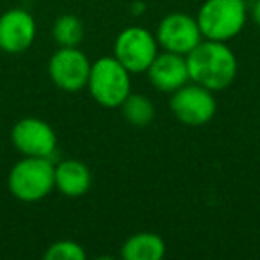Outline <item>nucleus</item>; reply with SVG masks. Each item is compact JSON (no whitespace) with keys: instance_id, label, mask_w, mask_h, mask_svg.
<instances>
[{"instance_id":"1","label":"nucleus","mask_w":260,"mask_h":260,"mask_svg":"<svg viewBox=\"0 0 260 260\" xmlns=\"http://www.w3.org/2000/svg\"><path fill=\"white\" fill-rule=\"evenodd\" d=\"M185 59L189 79L210 91L226 89L237 75V57L224 41H200Z\"/></svg>"},{"instance_id":"2","label":"nucleus","mask_w":260,"mask_h":260,"mask_svg":"<svg viewBox=\"0 0 260 260\" xmlns=\"http://www.w3.org/2000/svg\"><path fill=\"white\" fill-rule=\"evenodd\" d=\"M8 185L20 202H40L55 189L54 162L47 157H23L9 171Z\"/></svg>"},{"instance_id":"3","label":"nucleus","mask_w":260,"mask_h":260,"mask_svg":"<svg viewBox=\"0 0 260 260\" xmlns=\"http://www.w3.org/2000/svg\"><path fill=\"white\" fill-rule=\"evenodd\" d=\"M130 72L112 55L100 57L91 64L87 89L98 105L105 109H116L125 102L132 91Z\"/></svg>"},{"instance_id":"4","label":"nucleus","mask_w":260,"mask_h":260,"mask_svg":"<svg viewBox=\"0 0 260 260\" xmlns=\"http://www.w3.org/2000/svg\"><path fill=\"white\" fill-rule=\"evenodd\" d=\"M196 22L205 40L228 41L246 25L244 0H205Z\"/></svg>"},{"instance_id":"5","label":"nucleus","mask_w":260,"mask_h":260,"mask_svg":"<svg viewBox=\"0 0 260 260\" xmlns=\"http://www.w3.org/2000/svg\"><path fill=\"white\" fill-rule=\"evenodd\" d=\"M157 54H159L157 38L145 27H126L114 41V57L130 73L146 72Z\"/></svg>"},{"instance_id":"6","label":"nucleus","mask_w":260,"mask_h":260,"mask_svg":"<svg viewBox=\"0 0 260 260\" xmlns=\"http://www.w3.org/2000/svg\"><path fill=\"white\" fill-rule=\"evenodd\" d=\"M170 109L175 118L184 125L200 126L212 121L217 111V104L214 98V91L192 82L184 84L175 93H171Z\"/></svg>"},{"instance_id":"7","label":"nucleus","mask_w":260,"mask_h":260,"mask_svg":"<svg viewBox=\"0 0 260 260\" xmlns=\"http://www.w3.org/2000/svg\"><path fill=\"white\" fill-rule=\"evenodd\" d=\"M91 62L77 47H61L48 61V75L59 89L66 93L87 87Z\"/></svg>"},{"instance_id":"8","label":"nucleus","mask_w":260,"mask_h":260,"mask_svg":"<svg viewBox=\"0 0 260 260\" xmlns=\"http://www.w3.org/2000/svg\"><path fill=\"white\" fill-rule=\"evenodd\" d=\"M11 143L25 157H47L55 153L57 136L47 121L40 118H22L11 130Z\"/></svg>"},{"instance_id":"9","label":"nucleus","mask_w":260,"mask_h":260,"mask_svg":"<svg viewBox=\"0 0 260 260\" xmlns=\"http://www.w3.org/2000/svg\"><path fill=\"white\" fill-rule=\"evenodd\" d=\"M155 38L164 50L187 55L203 36L196 18L185 13H170L160 20Z\"/></svg>"},{"instance_id":"10","label":"nucleus","mask_w":260,"mask_h":260,"mask_svg":"<svg viewBox=\"0 0 260 260\" xmlns=\"http://www.w3.org/2000/svg\"><path fill=\"white\" fill-rule=\"evenodd\" d=\"M36 40V22L25 9H9L0 16V50L22 54Z\"/></svg>"},{"instance_id":"11","label":"nucleus","mask_w":260,"mask_h":260,"mask_svg":"<svg viewBox=\"0 0 260 260\" xmlns=\"http://www.w3.org/2000/svg\"><path fill=\"white\" fill-rule=\"evenodd\" d=\"M146 73H148L152 86L162 93H175L178 87H182L184 84H187V80H191L185 55L168 50H164L162 54H157V57L148 66Z\"/></svg>"},{"instance_id":"12","label":"nucleus","mask_w":260,"mask_h":260,"mask_svg":"<svg viewBox=\"0 0 260 260\" xmlns=\"http://www.w3.org/2000/svg\"><path fill=\"white\" fill-rule=\"evenodd\" d=\"M91 171L82 160L68 159L55 166V189L68 198L84 196L91 187Z\"/></svg>"},{"instance_id":"13","label":"nucleus","mask_w":260,"mask_h":260,"mask_svg":"<svg viewBox=\"0 0 260 260\" xmlns=\"http://www.w3.org/2000/svg\"><path fill=\"white\" fill-rule=\"evenodd\" d=\"M164 255L166 244L153 232H138L121 246V256L125 260H160Z\"/></svg>"},{"instance_id":"14","label":"nucleus","mask_w":260,"mask_h":260,"mask_svg":"<svg viewBox=\"0 0 260 260\" xmlns=\"http://www.w3.org/2000/svg\"><path fill=\"white\" fill-rule=\"evenodd\" d=\"M119 107H121L123 118H125L130 125L146 126L155 118V105H153V102L150 100L148 96H145V94L130 93Z\"/></svg>"},{"instance_id":"15","label":"nucleus","mask_w":260,"mask_h":260,"mask_svg":"<svg viewBox=\"0 0 260 260\" xmlns=\"http://www.w3.org/2000/svg\"><path fill=\"white\" fill-rule=\"evenodd\" d=\"M52 36L59 47H79L84 40V25L75 15H62L55 20Z\"/></svg>"},{"instance_id":"16","label":"nucleus","mask_w":260,"mask_h":260,"mask_svg":"<svg viewBox=\"0 0 260 260\" xmlns=\"http://www.w3.org/2000/svg\"><path fill=\"white\" fill-rule=\"evenodd\" d=\"M43 256L47 260H84L86 251L79 242L64 239V241H57L48 246Z\"/></svg>"},{"instance_id":"17","label":"nucleus","mask_w":260,"mask_h":260,"mask_svg":"<svg viewBox=\"0 0 260 260\" xmlns=\"http://www.w3.org/2000/svg\"><path fill=\"white\" fill-rule=\"evenodd\" d=\"M251 18L256 25H260V0H255L251 8Z\"/></svg>"}]
</instances>
